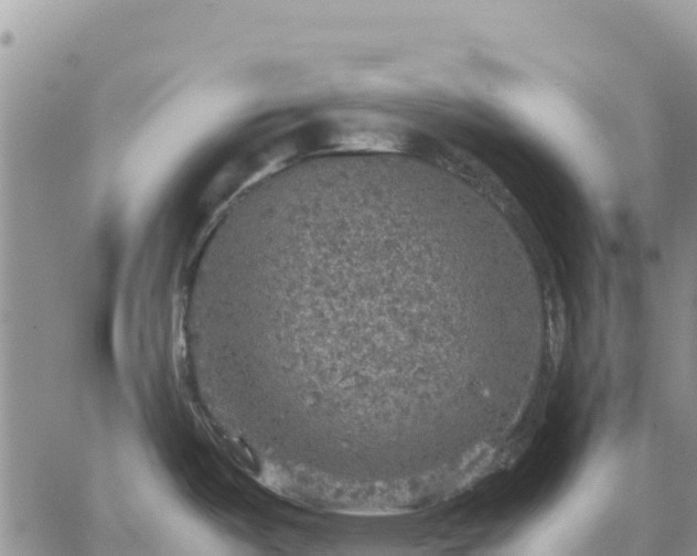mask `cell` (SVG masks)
Returning a JSON list of instances; mask_svg holds the SVG:
<instances>
[{"label":"cell","mask_w":697,"mask_h":556,"mask_svg":"<svg viewBox=\"0 0 697 556\" xmlns=\"http://www.w3.org/2000/svg\"><path fill=\"white\" fill-rule=\"evenodd\" d=\"M240 265L279 399L387 446L429 447L511 284L474 192L384 152L319 157L261 182Z\"/></svg>","instance_id":"6da1fadb"}]
</instances>
